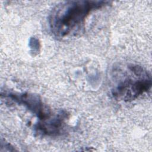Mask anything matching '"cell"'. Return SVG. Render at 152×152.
Masks as SVG:
<instances>
[{"mask_svg":"<svg viewBox=\"0 0 152 152\" xmlns=\"http://www.w3.org/2000/svg\"><path fill=\"white\" fill-rule=\"evenodd\" d=\"M68 118L65 110H61L55 115L40 121L34 125L35 132L43 136H57L61 134Z\"/></svg>","mask_w":152,"mask_h":152,"instance_id":"4","label":"cell"},{"mask_svg":"<svg viewBox=\"0 0 152 152\" xmlns=\"http://www.w3.org/2000/svg\"><path fill=\"white\" fill-rule=\"evenodd\" d=\"M4 97L9 98L12 101L24 106L27 109L36 115L40 121L45 120L51 115L50 109L42 102L37 94L29 93H4Z\"/></svg>","mask_w":152,"mask_h":152,"instance_id":"3","label":"cell"},{"mask_svg":"<svg viewBox=\"0 0 152 152\" xmlns=\"http://www.w3.org/2000/svg\"><path fill=\"white\" fill-rule=\"evenodd\" d=\"M128 68L131 73L113 89L112 95L119 100L130 102L150 90L151 77L150 74L142 67L131 65Z\"/></svg>","mask_w":152,"mask_h":152,"instance_id":"2","label":"cell"},{"mask_svg":"<svg viewBox=\"0 0 152 152\" xmlns=\"http://www.w3.org/2000/svg\"><path fill=\"white\" fill-rule=\"evenodd\" d=\"M110 4L104 1H71L58 4L49 17L51 32L58 38L78 33L84 26L90 14Z\"/></svg>","mask_w":152,"mask_h":152,"instance_id":"1","label":"cell"}]
</instances>
